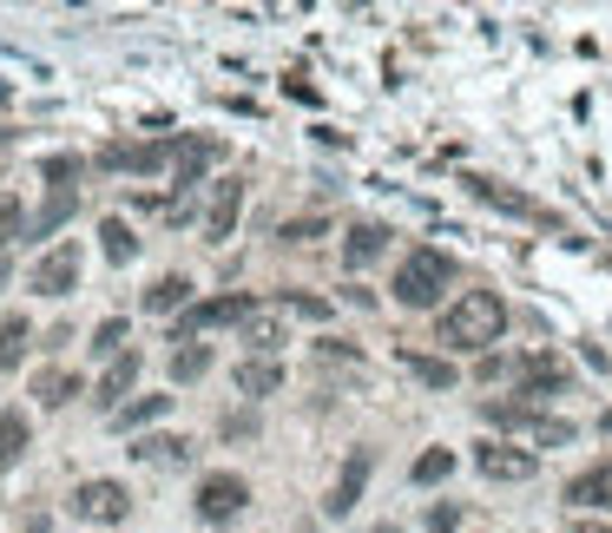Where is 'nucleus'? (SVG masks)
<instances>
[{
	"label": "nucleus",
	"mask_w": 612,
	"mask_h": 533,
	"mask_svg": "<svg viewBox=\"0 0 612 533\" xmlns=\"http://www.w3.org/2000/svg\"><path fill=\"white\" fill-rule=\"evenodd\" d=\"M501 330H508V303L494 297V290H461L455 297V310L442 317V349H461V356H481L488 343H501Z\"/></svg>",
	"instance_id": "f257e3e1"
},
{
	"label": "nucleus",
	"mask_w": 612,
	"mask_h": 533,
	"mask_svg": "<svg viewBox=\"0 0 612 533\" xmlns=\"http://www.w3.org/2000/svg\"><path fill=\"white\" fill-rule=\"evenodd\" d=\"M448 284H455V257H448V251H435V244H415V251L402 257V270H396L389 297H396L402 310H435Z\"/></svg>",
	"instance_id": "f03ea898"
},
{
	"label": "nucleus",
	"mask_w": 612,
	"mask_h": 533,
	"mask_svg": "<svg viewBox=\"0 0 612 533\" xmlns=\"http://www.w3.org/2000/svg\"><path fill=\"white\" fill-rule=\"evenodd\" d=\"M481 422H488V429H508V435H534L541 448H567V442H574V422L534 415L527 402H481Z\"/></svg>",
	"instance_id": "7ed1b4c3"
},
{
	"label": "nucleus",
	"mask_w": 612,
	"mask_h": 533,
	"mask_svg": "<svg viewBox=\"0 0 612 533\" xmlns=\"http://www.w3.org/2000/svg\"><path fill=\"white\" fill-rule=\"evenodd\" d=\"M257 317V297H244V290H224V297H204V303H191L185 317H178V330H171V343H191V336H204V330H224V323H251Z\"/></svg>",
	"instance_id": "20e7f679"
},
{
	"label": "nucleus",
	"mask_w": 612,
	"mask_h": 533,
	"mask_svg": "<svg viewBox=\"0 0 612 533\" xmlns=\"http://www.w3.org/2000/svg\"><path fill=\"white\" fill-rule=\"evenodd\" d=\"M508 376H514V382H521V396H534V402H547V396H567V382H574V369L560 363V349H541V356L514 363Z\"/></svg>",
	"instance_id": "39448f33"
},
{
	"label": "nucleus",
	"mask_w": 612,
	"mask_h": 533,
	"mask_svg": "<svg viewBox=\"0 0 612 533\" xmlns=\"http://www.w3.org/2000/svg\"><path fill=\"white\" fill-rule=\"evenodd\" d=\"M251 508V481L244 475H204L198 481V521H231V514H244Z\"/></svg>",
	"instance_id": "423d86ee"
},
{
	"label": "nucleus",
	"mask_w": 612,
	"mask_h": 533,
	"mask_svg": "<svg viewBox=\"0 0 612 533\" xmlns=\"http://www.w3.org/2000/svg\"><path fill=\"white\" fill-rule=\"evenodd\" d=\"M73 514H79V521H99V528H119V521L132 514V495H125L119 481H79V488H73Z\"/></svg>",
	"instance_id": "0eeeda50"
},
{
	"label": "nucleus",
	"mask_w": 612,
	"mask_h": 533,
	"mask_svg": "<svg viewBox=\"0 0 612 533\" xmlns=\"http://www.w3.org/2000/svg\"><path fill=\"white\" fill-rule=\"evenodd\" d=\"M33 297H73V284H79V244H53L40 264H33Z\"/></svg>",
	"instance_id": "6e6552de"
},
{
	"label": "nucleus",
	"mask_w": 612,
	"mask_h": 533,
	"mask_svg": "<svg viewBox=\"0 0 612 533\" xmlns=\"http://www.w3.org/2000/svg\"><path fill=\"white\" fill-rule=\"evenodd\" d=\"M369 468H376V448H356V455L343 462V475H336V488H330V501H323V514H330V521H343V514L363 501V488H369Z\"/></svg>",
	"instance_id": "1a4fd4ad"
},
{
	"label": "nucleus",
	"mask_w": 612,
	"mask_h": 533,
	"mask_svg": "<svg viewBox=\"0 0 612 533\" xmlns=\"http://www.w3.org/2000/svg\"><path fill=\"white\" fill-rule=\"evenodd\" d=\"M165 158H178V138H145V145H105L99 165L112 171H158Z\"/></svg>",
	"instance_id": "9d476101"
},
{
	"label": "nucleus",
	"mask_w": 612,
	"mask_h": 533,
	"mask_svg": "<svg viewBox=\"0 0 612 533\" xmlns=\"http://www.w3.org/2000/svg\"><path fill=\"white\" fill-rule=\"evenodd\" d=\"M475 462H481V475H488V481H527V475L541 468L527 448H508V442H481V448H475Z\"/></svg>",
	"instance_id": "9b49d317"
},
{
	"label": "nucleus",
	"mask_w": 612,
	"mask_h": 533,
	"mask_svg": "<svg viewBox=\"0 0 612 533\" xmlns=\"http://www.w3.org/2000/svg\"><path fill=\"white\" fill-rule=\"evenodd\" d=\"M468 191L488 198V204H501V211H514V218H527V224H560L547 204H534L527 191H508V185H494V178H468Z\"/></svg>",
	"instance_id": "f8f14e48"
},
{
	"label": "nucleus",
	"mask_w": 612,
	"mask_h": 533,
	"mask_svg": "<svg viewBox=\"0 0 612 533\" xmlns=\"http://www.w3.org/2000/svg\"><path fill=\"white\" fill-rule=\"evenodd\" d=\"M237 211H244V178H218V191H211V218H204V237L224 244V237L237 231Z\"/></svg>",
	"instance_id": "ddd939ff"
},
{
	"label": "nucleus",
	"mask_w": 612,
	"mask_h": 533,
	"mask_svg": "<svg viewBox=\"0 0 612 533\" xmlns=\"http://www.w3.org/2000/svg\"><path fill=\"white\" fill-rule=\"evenodd\" d=\"M382 251H389V231H382V224H349V237H343V264H349V270L376 264Z\"/></svg>",
	"instance_id": "4468645a"
},
{
	"label": "nucleus",
	"mask_w": 612,
	"mask_h": 533,
	"mask_svg": "<svg viewBox=\"0 0 612 533\" xmlns=\"http://www.w3.org/2000/svg\"><path fill=\"white\" fill-rule=\"evenodd\" d=\"M567 501H574V508H607V514H612V462H607V468L574 475V481H567Z\"/></svg>",
	"instance_id": "2eb2a0df"
},
{
	"label": "nucleus",
	"mask_w": 612,
	"mask_h": 533,
	"mask_svg": "<svg viewBox=\"0 0 612 533\" xmlns=\"http://www.w3.org/2000/svg\"><path fill=\"white\" fill-rule=\"evenodd\" d=\"M26 448H33V422H26L20 409H0V475H7Z\"/></svg>",
	"instance_id": "dca6fc26"
},
{
	"label": "nucleus",
	"mask_w": 612,
	"mask_h": 533,
	"mask_svg": "<svg viewBox=\"0 0 612 533\" xmlns=\"http://www.w3.org/2000/svg\"><path fill=\"white\" fill-rule=\"evenodd\" d=\"M73 211H79V191H73V185H53V198H46V211L26 224V237H53V231H59Z\"/></svg>",
	"instance_id": "f3484780"
},
{
	"label": "nucleus",
	"mask_w": 612,
	"mask_h": 533,
	"mask_svg": "<svg viewBox=\"0 0 612 533\" xmlns=\"http://www.w3.org/2000/svg\"><path fill=\"white\" fill-rule=\"evenodd\" d=\"M396 363H402V376H415V382H429V389H455V363H442V356H422V349H402Z\"/></svg>",
	"instance_id": "a211bd4d"
},
{
	"label": "nucleus",
	"mask_w": 612,
	"mask_h": 533,
	"mask_svg": "<svg viewBox=\"0 0 612 533\" xmlns=\"http://www.w3.org/2000/svg\"><path fill=\"white\" fill-rule=\"evenodd\" d=\"M132 382H138V349H125V356H119V363L105 369V382H99V402H105V409L119 415V409H125V389H132Z\"/></svg>",
	"instance_id": "6ab92c4d"
},
{
	"label": "nucleus",
	"mask_w": 612,
	"mask_h": 533,
	"mask_svg": "<svg viewBox=\"0 0 612 533\" xmlns=\"http://www.w3.org/2000/svg\"><path fill=\"white\" fill-rule=\"evenodd\" d=\"M277 389H283V369H277L270 356L237 363V396H277Z\"/></svg>",
	"instance_id": "aec40b11"
},
{
	"label": "nucleus",
	"mask_w": 612,
	"mask_h": 533,
	"mask_svg": "<svg viewBox=\"0 0 612 533\" xmlns=\"http://www.w3.org/2000/svg\"><path fill=\"white\" fill-rule=\"evenodd\" d=\"M79 389H86V382H79L73 369H40V376H33V396H40V409H66Z\"/></svg>",
	"instance_id": "412c9836"
},
{
	"label": "nucleus",
	"mask_w": 612,
	"mask_h": 533,
	"mask_svg": "<svg viewBox=\"0 0 612 533\" xmlns=\"http://www.w3.org/2000/svg\"><path fill=\"white\" fill-rule=\"evenodd\" d=\"M145 310H152V317H171V310L185 317V310H191V284H185V277H158V284L145 290Z\"/></svg>",
	"instance_id": "4be33fe9"
},
{
	"label": "nucleus",
	"mask_w": 612,
	"mask_h": 533,
	"mask_svg": "<svg viewBox=\"0 0 612 533\" xmlns=\"http://www.w3.org/2000/svg\"><path fill=\"white\" fill-rule=\"evenodd\" d=\"M132 462H178V468H185V462H191V442H185V435H138V442H132Z\"/></svg>",
	"instance_id": "5701e85b"
},
{
	"label": "nucleus",
	"mask_w": 612,
	"mask_h": 533,
	"mask_svg": "<svg viewBox=\"0 0 612 533\" xmlns=\"http://www.w3.org/2000/svg\"><path fill=\"white\" fill-rule=\"evenodd\" d=\"M26 343H33V323L26 317H0V369H20Z\"/></svg>",
	"instance_id": "b1692460"
},
{
	"label": "nucleus",
	"mask_w": 612,
	"mask_h": 533,
	"mask_svg": "<svg viewBox=\"0 0 612 533\" xmlns=\"http://www.w3.org/2000/svg\"><path fill=\"white\" fill-rule=\"evenodd\" d=\"M99 244H105V257H112V264H132V257H138V237H132V224H125V218H105V224H99Z\"/></svg>",
	"instance_id": "393cba45"
},
{
	"label": "nucleus",
	"mask_w": 612,
	"mask_h": 533,
	"mask_svg": "<svg viewBox=\"0 0 612 533\" xmlns=\"http://www.w3.org/2000/svg\"><path fill=\"white\" fill-rule=\"evenodd\" d=\"M198 376H211V343H185V349H171V382H198Z\"/></svg>",
	"instance_id": "a878e982"
},
{
	"label": "nucleus",
	"mask_w": 612,
	"mask_h": 533,
	"mask_svg": "<svg viewBox=\"0 0 612 533\" xmlns=\"http://www.w3.org/2000/svg\"><path fill=\"white\" fill-rule=\"evenodd\" d=\"M158 415H171V396H138V402H125L112 422H119V429H152Z\"/></svg>",
	"instance_id": "bb28decb"
},
{
	"label": "nucleus",
	"mask_w": 612,
	"mask_h": 533,
	"mask_svg": "<svg viewBox=\"0 0 612 533\" xmlns=\"http://www.w3.org/2000/svg\"><path fill=\"white\" fill-rule=\"evenodd\" d=\"M448 475H455V448H429V455H415V468H409L415 488H435V481H448Z\"/></svg>",
	"instance_id": "cd10ccee"
},
{
	"label": "nucleus",
	"mask_w": 612,
	"mask_h": 533,
	"mask_svg": "<svg viewBox=\"0 0 612 533\" xmlns=\"http://www.w3.org/2000/svg\"><path fill=\"white\" fill-rule=\"evenodd\" d=\"M244 343H251L257 356L283 349V343H290V336H283V317H251V323H244Z\"/></svg>",
	"instance_id": "c85d7f7f"
},
{
	"label": "nucleus",
	"mask_w": 612,
	"mask_h": 533,
	"mask_svg": "<svg viewBox=\"0 0 612 533\" xmlns=\"http://www.w3.org/2000/svg\"><path fill=\"white\" fill-rule=\"evenodd\" d=\"M92 356H112V363L125 356V317H105V323L92 330Z\"/></svg>",
	"instance_id": "c756f323"
},
{
	"label": "nucleus",
	"mask_w": 612,
	"mask_h": 533,
	"mask_svg": "<svg viewBox=\"0 0 612 533\" xmlns=\"http://www.w3.org/2000/svg\"><path fill=\"white\" fill-rule=\"evenodd\" d=\"M13 237H26V218H20V204H13V198H0V251H7Z\"/></svg>",
	"instance_id": "7c9ffc66"
},
{
	"label": "nucleus",
	"mask_w": 612,
	"mask_h": 533,
	"mask_svg": "<svg viewBox=\"0 0 612 533\" xmlns=\"http://www.w3.org/2000/svg\"><path fill=\"white\" fill-rule=\"evenodd\" d=\"M461 528V501H435L429 508V533H455Z\"/></svg>",
	"instance_id": "2f4dec72"
},
{
	"label": "nucleus",
	"mask_w": 612,
	"mask_h": 533,
	"mask_svg": "<svg viewBox=\"0 0 612 533\" xmlns=\"http://www.w3.org/2000/svg\"><path fill=\"white\" fill-rule=\"evenodd\" d=\"M277 237H283V244H310V237H323V218H290Z\"/></svg>",
	"instance_id": "473e14b6"
},
{
	"label": "nucleus",
	"mask_w": 612,
	"mask_h": 533,
	"mask_svg": "<svg viewBox=\"0 0 612 533\" xmlns=\"http://www.w3.org/2000/svg\"><path fill=\"white\" fill-rule=\"evenodd\" d=\"M277 303H283V310H297V317H330V303H316V297H297V290H290V297H277Z\"/></svg>",
	"instance_id": "72a5a7b5"
},
{
	"label": "nucleus",
	"mask_w": 612,
	"mask_h": 533,
	"mask_svg": "<svg viewBox=\"0 0 612 533\" xmlns=\"http://www.w3.org/2000/svg\"><path fill=\"white\" fill-rule=\"evenodd\" d=\"M40 171H46V178H53V185H66V178H79V158H46V165H40Z\"/></svg>",
	"instance_id": "f704fd0d"
},
{
	"label": "nucleus",
	"mask_w": 612,
	"mask_h": 533,
	"mask_svg": "<svg viewBox=\"0 0 612 533\" xmlns=\"http://www.w3.org/2000/svg\"><path fill=\"white\" fill-rule=\"evenodd\" d=\"M224 435L244 442V435H257V422H251V415H224Z\"/></svg>",
	"instance_id": "c9c22d12"
},
{
	"label": "nucleus",
	"mask_w": 612,
	"mask_h": 533,
	"mask_svg": "<svg viewBox=\"0 0 612 533\" xmlns=\"http://www.w3.org/2000/svg\"><path fill=\"white\" fill-rule=\"evenodd\" d=\"M26 533H53V528H46V521H40V514H33V521H26Z\"/></svg>",
	"instance_id": "e433bc0d"
},
{
	"label": "nucleus",
	"mask_w": 612,
	"mask_h": 533,
	"mask_svg": "<svg viewBox=\"0 0 612 533\" xmlns=\"http://www.w3.org/2000/svg\"><path fill=\"white\" fill-rule=\"evenodd\" d=\"M580 533H612V528H600V521H580Z\"/></svg>",
	"instance_id": "4c0bfd02"
},
{
	"label": "nucleus",
	"mask_w": 612,
	"mask_h": 533,
	"mask_svg": "<svg viewBox=\"0 0 612 533\" xmlns=\"http://www.w3.org/2000/svg\"><path fill=\"white\" fill-rule=\"evenodd\" d=\"M600 429H607V435H612V409H607V415H600Z\"/></svg>",
	"instance_id": "58836bf2"
},
{
	"label": "nucleus",
	"mask_w": 612,
	"mask_h": 533,
	"mask_svg": "<svg viewBox=\"0 0 612 533\" xmlns=\"http://www.w3.org/2000/svg\"><path fill=\"white\" fill-rule=\"evenodd\" d=\"M0 290H7V257H0Z\"/></svg>",
	"instance_id": "ea45409f"
},
{
	"label": "nucleus",
	"mask_w": 612,
	"mask_h": 533,
	"mask_svg": "<svg viewBox=\"0 0 612 533\" xmlns=\"http://www.w3.org/2000/svg\"><path fill=\"white\" fill-rule=\"evenodd\" d=\"M376 533H402V528H376Z\"/></svg>",
	"instance_id": "a19ab883"
}]
</instances>
